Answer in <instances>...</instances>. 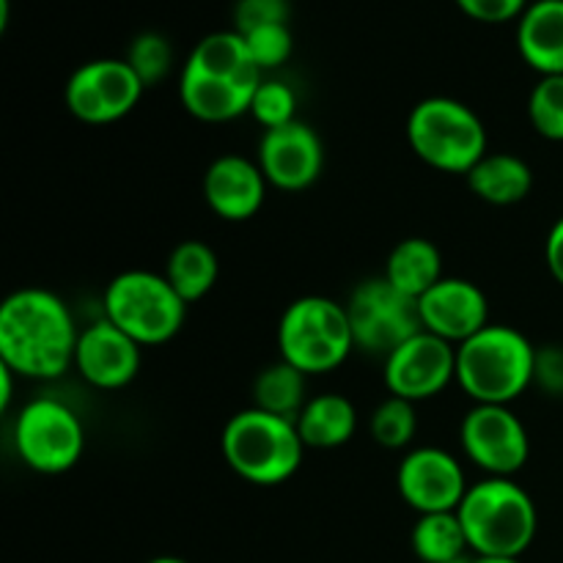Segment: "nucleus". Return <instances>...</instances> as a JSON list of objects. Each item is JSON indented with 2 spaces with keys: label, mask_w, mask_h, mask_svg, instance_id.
I'll list each match as a JSON object with an SVG mask.
<instances>
[{
  "label": "nucleus",
  "mask_w": 563,
  "mask_h": 563,
  "mask_svg": "<svg viewBox=\"0 0 563 563\" xmlns=\"http://www.w3.org/2000/svg\"><path fill=\"white\" fill-rule=\"evenodd\" d=\"M295 423L306 449H341L357 432V407L344 394H319L306 401Z\"/></svg>",
  "instance_id": "21"
},
{
  "label": "nucleus",
  "mask_w": 563,
  "mask_h": 563,
  "mask_svg": "<svg viewBox=\"0 0 563 563\" xmlns=\"http://www.w3.org/2000/svg\"><path fill=\"white\" fill-rule=\"evenodd\" d=\"M473 555L522 559L539 531V511L515 478L484 476L471 484L456 509Z\"/></svg>",
  "instance_id": "3"
},
{
  "label": "nucleus",
  "mask_w": 563,
  "mask_h": 563,
  "mask_svg": "<svg viewBox=\"0 0 563 563\" xmlns=\"http://www.w3.org/2000/svg\"><path fill=\"white\" fill-rule=\"evenodd\" d=\"M476 198L493 207H515L533 190V170L522 157L509 152H489L465 176Z\"/></svg>",
  "instance_id": "20"
},
{
  "label": "nucleus",
  "mask_w": 563,
  "mask_h": 563,
  "mask_svg": "<svg viewBox=\"0 0 563 563\" xmlns=\"http://www.w3.org/2000/svg\"><path fill=\"white\" fill-rule=\"evenodd\" d=\"M251 115L264 126V130H275L297 121V93L295 88L278 77H264L258 82L256 93L251 102Z\"/></svg>",
  "instance_id": "29"
},
{
  "label": "nucleus",
  "mask_w": 563,
  "mask_h": 563,
  "mask_svg": "<svg viewBox=\"0 0 563 563\" xmlns=\"http://www.w3.org/2000/svg\"><path fill=\"white\" fill-rule=\"evenodd\" d=\"M396 487L401 500L418 515H440L456 511L467 495L465 467L454 454L434 445L407 451L396 467Z\"/></svg>",
  "instance_id": "14"
},
{
  "label": "nucleus",
  "mask_w": 563,
  "mask_h": 563,
  "mask_svg": "<svg viewBox=\"0 0 563 563\" xmlns=\"http://www.w3.org/2000/svg\"><path fill=\"white\" fill-rule=\"evenodd\" d=\"M80 330L55 291L25 286L0 306V363L22 379H58L75 366Z\"/></svg>",
  "instance_id": "1"
},
{
  "label": "nucleus",
  "mask_w": 563,
  "mask_h": 563,
  "mask_svg": "<svg viewBox=\"0 0 563 563\" xmlns=\"http://www.w3.org/2000/svg\"><path fill=\"white\" fill-rule=\"evenodd\" d=\"M146 86L126 58H97L77 66L64 88L66 110L82 124H113L130 115Z\"/></svg>",
  "instance_id": "11"
},
{
  "label": "nucleus",
  "mask_w": 563,
  "mask_h": 563,
  "mask_svg": "<svg viewBox=\"0 0 563 563\" xmlns=\"http://www.w3.org/2000/svg\"><path fill=\"white\" fill-rule=\"evenodd\" d=\"M146 563H190V561L176 559V555H159V559H152V561H146Z\"/></svg>",
  "instance_id": "38"
},
{
  "label": "nucleus",
  "mask_w": 563,
  "mask_h": 563,
  "mask_svg": "<svg viewBox=\"0 0 563 563\" xmlns=\"http://www.w3.org/2000/svg\"><path fill=\"white\" fill-rule=\"evenodd\" d=\"M262 80L264 71L247 53L245 36L214 31L187 55L179 71V99L192 119L225 124L251 113L253 93Z\"/></svg>",
  "instance_id": "2"
},
{
  "label": "nucleus",
  "mask_w": 563,
  "mask_h": 563,
  "mask_svg": "<svg viewBox=\"0 0 563 563\" xmlns=\"http://www.w3.org/2000/svg\"><path fill=\"white\" fill-rule=\"evenodd\" d=\"M308 377L286 361L269 363L267 368L256 374L253 379V407L264 412H273V416L289 418L295 421L300 416V410L306 407V401L311 396L306 394Z\"/></svg>",
  "instance_id": "24"
},
{
  "label": "nucleus",
  "mask_w": 563,
  "mask_h": 563,
  "mask_svg": "<svg viewBox=\"0 0 563 563\" xmlns=\"http://www.w3.org/2000/svg\"><path fill=\"white\" fill-rule=\"evenodd\" d=\"M141 350L143 346L115 328L110 319H99L80 330L75 368L91 388L119 390L126 388L141 372Z\"/></svg>",
  "instance_id": "17"
},
{
  "label": "nucleus",
  "mask_w": 563,
  "mask_h": 563,
  "mask_svg": "<svg viewBox=\"0 0 563 563\" xmlns=\"http://www.w3.org/2000/svg\"><path fill=\"white\" fill-rule=\"evenodd\" d=\"M462 454L493 478H515L528 465L531 438L509 405H473L460 423Z\"/></svg>",
  "instance_id": "12"
},
{
  "label": "nucleus",
  "mask_w": 563,
  "mask_h": 563,
  "mask_svg": "<svg viewBox=\"0 0 563 563\" xmlns=\"http://www.w3.org/2000/svg\"><path fill=\"white\" fill-rule=\"evenodd\" d=\"M104 319L124 330L141 346H159L176 339L185 324L187 302L165 275L126 269L104 289Z\"/></svg>",
  "instance_id": "8"
},
{
  "label": "nucleus",
  "mask_w": 563,
  "mask_h": 563,
  "mask_svg": "<svg viewBox=\"0 0 563 563\" xmlns=\"http://www.w3.org/2000/svg\"><path fill=\"white\" fill-rule=\"evenodd\" d=\"M368 429H372L374 443H379L388 451H401L416 440L418 432V416L416 405L407 399H399V396H388L385 401H379L377 410L372 412V421H368Z\"/></svg>",
  "instance_id": "26"
},
{
  "label": "nucleus",
  "mask_w": 563,
  "mask_h": 563,
  "mask_svg": "<svg viewBox=\"0 0 563 563\" xmlns=\"http://www.w3.org/2000/svg\"><path fill=\"white\" fill-rule=\"evenodd\" d=\"M14 449L31 471L58 476L71 471L86 451V429L64 401L44 396L22 405L14 421Z\"/></svg>",
  "instance_id": "9"
},
{
  "label": "nucleus",
  "mask_w": 563,
  "mask_h": 563,
  "mask_svg": "<svg viewBox=\"0 0 563 563\" xmlns=\"http://www.w3.org/2000/svg\"><path fill=\"white\" fill-rule=\"evenodd\" d=\"M544 262H548L550 275L563 286V218H559L550 229L548 242H544Z\"/></svg>",
  "instance_id": "34"
},
{
  "label": "nucleus",
  "mask_w": 563,
  "mask_h": 563,
  "mask_svg": "<svg viewBox=\"0 0 563 563\" xmlns=\"http://www.w3.org/2000/svg\"><path fill=\"white\" fill-rule=\"evenodd\" d=\"M537 346L509 324L489 322L456 346V385L476 405H511L533 385Z\"/></svg>",
  "instance_id": "4"
},
{
  "label": "nucleus",
  "mask_w": 563,
  "mask_h": 563,
  "mask_svg": "<svg viewBox=\"0 0 563 563\" xmlns=\"http://www.w3.org/2000/svg\"><path fill=\"white\" fill-rule=\"evenodd\" d=\"M412 553L423 563H449L471 555L465 528H462L456 511H440V515H418V522L410 533Z\"/></svg>",
  "instance_id": "25"
},
{
  "label": "nucleus",
  "mask_w": 563,
  "mask_h": 563,
  "mask_svg": "<svg viewBox=\"0 0 563 563\" xmlns=\"http://www.w3.org/2000/svg\"><path fill=\"white\" fill-rule=\"evenodd\" d=\"M517 49L542 77L563 75V0H531L517 20Z\"/></svg>",
  "instance_id": "19"
},
{
  "label": "nucleus",
  "mask_w": 563,
  "mask_h": 563,
  "mask_svg": "<svg viewBox=\"0 0 563 563\" xmlns=\"http://www.w3.org/2000/svg\"><path fill=\"white\" fill-rule=\"evenodd\" d=\"M421 324L427 333L460 346L489 324V300L478 284L467 278H449L434 284L418 300Z\"/></svg>",
  "instance_id": "16"
},
{
  "label": "nucleus",
  "mask_w": 563,
  "mask_h": 563,
  "mask_svg": "<svg viewBox=\"0 0 563 563\" xmlns=\"http://www.w3.org/2000/svg\"><path fill=\"white\" fill-rule=\"evenodd\" d=\"M245 44L251 58L256 60V66L264 75L284 66L291 58V49H295V38H291L289 25L256 27V31L245 33Z\"/></svg>",
  "instance_id": "30"
},
{
  "label": "nucleus",
  "mask_w": 563,
  "mask_h": 563,
  "mask_svg": "<svg viewBox=\"0 0 563 563\" xmlns=\"http://www.w3.org/2000/svg\"><path fill=\"white\" fill-rule=\"evenodd\" d=\"M352 350H355V335L344 302L322 295H306L289 302L280 313V361L300 368L306 377L335 372L344 366Z\"/></svg>",
  "instance_id": "7"
},
{
  "label": "nucleus",
  "mask_w": 563,
  "mask_h": 563,
  "mask_svg": "<svg viewBox=\"0 0 563 563\" xmlns=\"http://www.w3.org/2000/svg\"><path fill=\"white\" fill-rule=\"evenodd\" d=\"M533 385L553 399H563V344L537 346Z\"/></svg>",
  "instance_id": "33"
},
{
  "label": "nucleus",
  "mask_w": 563,
  "mask_h": 563,
  "mask_svg": "<svg viewBox=\"0 0 563 563\" xmlns=\"http://www.w3.org/2000/svg\"><path fill=\"white\" fill-rule=\"evenodd\" d=\"M344 306L355 335V350L366 355L388 357L396 346L423 330L418 300L388 284L385 275L361 280Z\"/></svg>",
  "instance_id": "10"
},
{
  "label": "nucleus",
  "mask_w": 563,
  "mask_h": 563,
  "mask_svg": "<svg viewBox=\"0 0 563 563\" xmlns=\"http://www.w3.org/2000/svg\"><path fill=\"white\" fill-rule=\"evenodd\" d=\"M220 449L231 471L256 487L286 484L300 471L306 456V443L297 432V423L258 407H247L229 418Z\"/></svg>",
  "instance_id": "5"
},
{
  "label": "nucleus",
  "mask_w": 563,
  "mask_h": 563,
  "mask_svg": "<svg viewBox=\"0 0 563 563\" xmlns=\"http://www.w3.org/2000/svg\"><path fill=\"white\" fill-rule=\"evenodd\" d=\"M407 143L421 163L440 174L467 176L489 154L482 115L454 97L421 99L407 115Z\"/></svg>",
  "instance_id": "6"
},
{
  "label": "nucleus",
  "mask_w": 563,
  "mask_h": 563,
  "mask_svg": "<svg viewBox=\"0 0 563 563\" xmlns=\"http://www.w3.org/2000/svg\"><path fill=\"white\" fill-rule=\"evenodd\" d=\"M383 379L388 396L412 405L434 399L456 383V346L421 330L385 357Z\"/></svg>",
  "instance_id": "13"
},
{
  "label": "nucleus",
  "mask_w": 563,
  "mask_h": 563,
  "mask_svg": "<svg viewBox=\"0 0 563 563\" xmlns=\"http://www.w3.org/2000/svg\"><path fill=\"white\" fill-rule=\"evenodd\" d=\"M473 561V553L471 555H462V559H456V561H449V563H471Z\"/></svg>",
  "instance_id": "39"
},
{
  "label": "nucleus",
  "mask_w": 563,
  "mask_h": 563,
  "mask_svg": "<svg viewBox=\"0 0 563 563\" xmlns=\"http://www.w3.org/2000/svg\"><path fill=\"white\" fill-rule=\"evenodd\" d=\"M456 9L471 20L484 25H504V22L520 20L531 0H454Z\"/></svg>",
  "instance_id": "32"
},
{
  "label": "nucleus",
  "mask_w": 563,
  "mask_h": 563,
  "mask_svg": "<svg viewBox=\"0 0 563 563\" xmlns=\"http://www.w3.org/2000/svg\"><path fill=\"white\" fill-rule=\"evenodd\" d=\"M267 179L256 159L242 154H220L203 174L207 207L229 223H245L262 212L267 201Z\"/></svg>",
  "instance_id": "18"
},
{
  "label": "nucleus",
  "mask_w": 563,
  "mask_h": 563,
  "mask_svg": "<svg viewBox=\"0 0 563 563\" xmlns=\"http://www.w3.org/2000/svg\"><path fill=\"white\" fill-rule=\"evenodd\" d=\"M385 280L396 289L405 291L412 300H421L434 284L445 278L443 275V253L427 236H407L385 262Z\"/></svg>",
  "instance_id": "22"
},
{
  "label": "nucleus",
  "mask_w": 563,
  "mask_h": 563,
  "mask_svg": "<svg viewBox=\"0 0 563 563\" xmlns=\"http://www.w3.org/2000/svg\"><path fill=\"white\" fill-rule=\"evenodd\" d=\"M124 58L135 69V75L141 77L143 86H159L174 71V44L163 33L143 31L132 38Z\"/></svg>",
  "instance_id": "27"
},
{
  "label": "nucleus",
  "mask_w": 563,
  "mask_h": 563,
  "mask_svg": "<svg viewBox=\"0 0 563 563\" xmlns=\"http://www.w3.org/2000/svg\"><path fill=\"white\" fill-rule=\"evenodd\" d=\"M256 163L269 187L286 192L308 190L322 176L324 146L317 130L302 121L264 130Z\"/></svg>",
  "instance_id": "15"
},
{
  "label": "nucleus",
  "mask_w": 563,
  "mask_h": 563,
  "mask_svg": "<svg viewBox=\"0 0 563 563\" xmlns=\"http://www.w3.org/2000/svg\"><path fill=\"white\" fill-rule=\"evenodd\" d=\"M289 0H236L234 31L251 33L264 25H289Z\"/></svg>",
  "instance_id": "31"
},
{
  "label": "nucleus",
  "mask_w": 563,
  "mask_h": 563,
  "mask_svg": "<svg viewBox=\"0 0 563 563\" xmlns=\"http://www.w3.org/2000/svg\"><path fill=\"white\" fill-rule=\"evenodd\" d=\"M528 119L544 141L563 143V75L539 77L528 97Z\"/></svg>",
  "instance_id": "28"
},
{
  "label": "nucleus",
  "mask_w": 563,
  "mask_h": 563,
  "mask_svg": "<svg viewBox=\"0 0 563 563\" xmlns=\"http://www.w3.org/2000/svg\"><path fill=\"white\" fill-rule=\"evenodd\" d=\"M9 25V0H0V31H5Z\"/></svg>",
  "instance_id": "37"
},
{
  "label": "nucleus",
  "mask_w": 563,
  "mask_h": 563,
  "mask_svg": "<svg viewBox=\"0 0 563 563\" xmlns=\"http://www.w3.org/2000/svg\"><path fill=\"white\" fill-rule=\"evenodd\" d=\"M163 275L179 291L181 300L192 306V302L203 300L214 289V284H218V253L201 240H185L170 251Z\"/></svg>",
  "instance_id": "23"
},
{
  "label": "nucleus",
  "mask_w": 563,
  "mask_h": 563,
  "mask_svg": "<svg viewBox=\"0 0 563 563\" xmlns=\"http://www.w3.org/2000/svg\"><path fill=\"white\" fill-rule=\"evenodd\" d=\"M471 563H522V559H493V555H473Z\"/></svg>",
  "instance_id": "36"
},
{
  "label": "nucleus",
  "mask_w": 563,
  "mask_h": 563,
  "mask_svg": "<svg viewBox=\"0 0 563 563\" xmlns=\"http://www.w3.org/2000/svg\"><path fill=\"white\" fill-rule=\"evenodd\" d=\"M14 377L16 374L11 372L9 366L0 363V410H9L11 407V396H14Z\"/></svg>",
  "instance_id": "35"
}]
</instances>
